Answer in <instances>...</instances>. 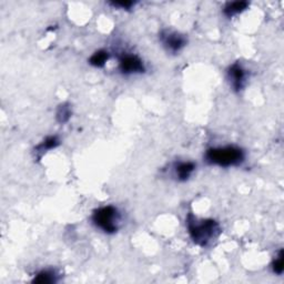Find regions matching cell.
Wrapping results in <instances>:
<instances>
[{
	"mask_svg": "<svg viewBox=\"0 0 284 284\" xmlns=\"http://www.w3.org/2000/svg\"><path fill=\"white\" fill-rule=\"evenodd\" d=\"M186 226L191 239L200 246L209 244L220 233V226L216 221L212 219L199 220L192 214L188 216Z\"/></svg>",
	"mask_w": 284,
	"mask_h": 284,
	"instance_id": "cell-1",
	"label": "cell"
},
{
	"mask_svg": "<svg viewBox=\"0 0 284 284\" xmlns=\"http://www.w3.org/2000/svg\"><path fill=\"white\" fill-rule=\"evenodd\" d=\"M244 151L239 146H226L206 150L204 158L209 164L230 168L241 164L244 161Z\"/></svg>",
	"mask_w": 284,
	"mask_h": 284,
	"instance_id": "cell-2",
	"label": "cell"
},
{
	"mask_svg": "<svg viewBox=\"0 0 284 284\" xmlns=\"http://www.w3.org/2000/svg\"><path fill=\"white\" fill-rule=\"evenodd\" d=\"M94 226L106 233H114L118 231L120 213L114 206H101L96 210L92 214Z\"/></svg>",
	"mask_w": 284,
	"mask_h": 284,
	"instance_id": "cell-3",
	"label": "cell"
},
{
	"mask_svg": "<svg viewBox=\"0 0 284 284\" xmlns=\"http://www.w3.org/2000/svg\"><path fill=\"white\" fill-rule=\"evenodd\" d=\"M119 70L124 74H136L144 72L146 67L136 54H124L119 58Z\"/></svg>",
	"mask_w": 284,
	"mask_h": 284,
	"instance_id": "cell-4",
	"label": "cell"
},
{
	"mask_svg": "<svg viewBox=\"0 0 284 284\" xmlns=\"http://www.w3.org/2000/svg\"><path fill=\"white\" fill-rule=\"evenodd\" d=\"M160 42L164 44V47L172 54H178L186 44L184 36L179 32H171V30H164L160 34Z\"/></svg>",
	"mask_w": 284,
	"mask_h": 284,
	"instance_id": "cell-5",
	"label": "cell"
},
{
	"mask_svg": "<svg viewBox=\"0 0 284 284\" xmlns=\"http://www.w3.org/2000/svg\"><path fill=\"white\" fill-rule=\"evenodd\" d=\"M228 79H229L233 90L240 91L244 87L246 81V72L244 68L240 64H233L228 70Z\"/></svg>",
	"mask_w": 284,
	"mask_h": 284,
	"instance_id": "cell-6",
	"label": "cell"
},
{
	"mask_svg": "<svg viewBox=\"0 0 284 284\" xmlns=\"http://www.w3.org/2000/svg\"><path fill=\"white\" fill-rule=\"evenodd\" d=\"M194 170L196 164L190 161L179 162L174 166V174L179 181H186L194 174Z\"/></svg>",
	"mask_w": 284,
	"mask_h": 284,
	"instance_id": "cell-7",
	"label": "cell"
},
{
	"mask_svg": "<svg viewBox=\"0 0 284 284\" xmlns=\"http://www.w3.org/2000/svg\"><path fill=\"white\" fill-rule=\"evenodd\" d=\"M248 7V2H228L224 8H223V14L228 18H232L236 16L243 12H246Z\"/></svg>",
	"mask_w": 284,
	"mask_h": 284,
	"instance_id": "cell-8",
	"label": "cell"
},
{
	"mask_svg": "<svg viewBox=\"0 0 284 284\" xmlns=\"http://www.w3.org/2000/svg\"><path fill=\"white\" fill-rule=\"evenodd\" d=\"M60 144V141L56 136H47L42 144L39 146H37V148H36V154H44V152H47L49 150H52L54 148H57V146Z\"/></svg>",
	"mask_w": 284,
	"mask_h": 284,
	"instance_id": "cell-9",
	"label": "cell"
},
{
	"mask_svg": "<svg viewBox=\"0 0 284 284\" xmlns=\"http://www.w3.org/2000/svg\"><path fill=\"white\" fill-rule=\"evenodd\" d=\"M109 52H106V50H99V52H94L92 56H91L89 59V64L94 67L97 68H101L104 67L106 64V62L109 60Z\"/></svg>",
	"mask_w": 284,
	"mask_h": 284,
	"instance_id": "cell-10",
	"label": "cell"
},
{
	"mask_svg": "<svg viewBox=\"0 0 284 284\" xmlns=\"http://www.w3.org/2000/svg\"><path fill=\"white\" fill-rule=\"evenodd\" d=\"M34 283H54L57 282V276L54 271L44 270L39 272L34 278Z\"/></svg>",
	"mask_w": 284,
	"mask_h": 284,
	"instance_id": "cell-11",
	"label": "cell"
},
{
	"mask_svg": "<svg viewBox=\"0 0 284 284\" xmlns=\"http://www.w3.org/2000/svg\"><path fill=\"white\" fill-rule=\"evenodd\" d=\"M56 118H57V121L59 124L68 122L69 119L71 118L70 106L68 104H62V106H59L57 114H56Z\"/></svg>",
	"mask_w": 284,
	"mask_h": 284,
	"instance_id": "cell-12",
	"label": "cell"
},
{
	"mask_svg": "<svg viewBox=\"0 0 284 284\" xmlns=\"http://www.w3.org/2000/svg\"><path fill=\"white\" fill-rule=\"evenodd\" d=\"M272 268L273 272L276 273L278 276H281L283 273V250H280L278 256L276 258V260L273 261Z\"/></svg>",
	"mask_w": 284,
	"mask_h": 284,
	"instance_id": "cell-13",
	"label": "cell"
},
{
	"mask_svg": "<svg viewBox=\"0 0 284 284\" xmlns=\"http://www.w3.org/2000/svg\"><path fill=\"white\" fill-rule=\"evenodd\" d=\"M114 7L120 8V9H130L132 6H134V2H111Z\"/></svg>",
	"mask_w": 284,
	"mask_h": 284,
	"instance_id": "cell-14",
	"label": "cell"
}]
</instances>
